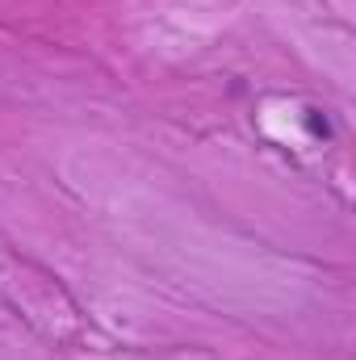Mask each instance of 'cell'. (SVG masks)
Returning <instances> with one entry per match:
<instances>
[]
</instances>
